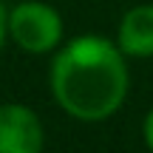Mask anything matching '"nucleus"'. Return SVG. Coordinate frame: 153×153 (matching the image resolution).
Here are the masks:
<instances>
[{
	"mask_svg": "<svg viewBox=\"0 0 153 153\" xmlns=\"http://www.w3.org/2000/svg\"><path fill=\"white\" fill-rule=\"evenodd\" d=\"M54 102L76 122H105L131 91L128 57L105 34H76L54 51L48 65Z\"/></svg>",
	"mask_w": 153,
	"mask_h": 153,
	"instance_id": "nucleus-1",
	"label": "nucleus"
},
{
	"mask_svg": "<svg viewBox=\"0 0 153 153\" xmlns=\"http://www.w3.org/2000/svg\"><path fill=\"white\" fill-rule=\"evenodd\" d=\"M9 43L34 57L54 54L65 43L62 14L45 0H20L9 9Z\"/></svg>",
	"mask_w": 153,
	"mask_h": 153,
	"instance_id": "nucleus-2",
	"label": "nucleus"
},
{
	"mask_svg": "<svg viewBox=\"0 0 153 153\" xmlns=\"http://www.w3.org/2000/svg\"><path fill=\"white\" fill-rule=\"evenodd\" d=\"M45 128L37 111L23 102L0 105V153H40Z\"/></svg>",
	"mask_w": 153,
	"mask_h": 153,
	"instance_id": "nucleus-3",
	"label": "nucleus"
},
{
	"mask_svg": "<svg viewBox=\"0 0 153 153\" xmlns=\"http://www.w3.org/2000/svg\"><path fill=\"white\" fill-rule=\"evenodd\" d=\"M114 40L128 60H148V57H153V3L131 6L122 14Z\"/></svg>",
	"mask_w": 153,
	"mask_h": 153,
	"instance_id": "nucleus-4",
	"label": "nucleus"
},
{
	"mask_svg": "<svg viewBox=\"0 0 153 153\" xmlns=\"http://www.w3.org/2000/svg\"><path fill=\"white\" fill-rule=\"evenodd\" d=\"M9 43V6L0 0V51Z\"/></svg>",
	"mask_w": 153,
	"mask_h": 153,
	"instance_id": "nucleus-5",
	"label": "nucleus"
},
{
	"mask_svg": "<svg viewBox=\"0 0 153 153\" xmlns=\"http://www.w3.org/2000/svg\"><path fill=\"white\" fill-rule=\"evenodd\" d=\"M142 136H145V145L153 150V105H150V111L145 114V122H142Z\"/></svg>",
	"mask_w": 153,
	"mask_h": 153,
	"instance_id": "nucleus-6",
	"label": "nucleus"
}]
</instances>
